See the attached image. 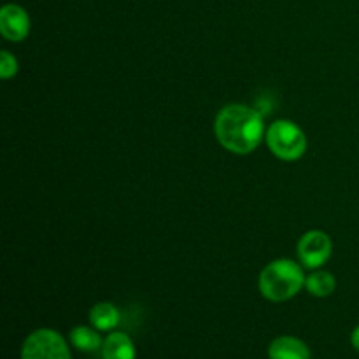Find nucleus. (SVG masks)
Instances as JSON below:
<instances>
[{"mask_svg": "<svg viewBox=\"0 0 359 359\" xmlns=\"http://www.w3.org/2000/svg\"><path fill=\"white\" fill-rule=\"evenodd\" d=\"M214 133L221 146L231 154L245 156L262 146L266 135L263 116L245 104H228L217 112Z\"/></svg>", "mask_w": 359, "mask_h": 359, "instance_id": "nucleus-1", "label": "nucleus"}, {"mask_svg": "<svg viewBox=\"0 0 359 359\" xmlns=\"http://www.w3.org/2000/svg\"><path fill=\"white\" fill-rule=\"evenodd\" d=\"M305 277V269L300 262L290 258L273 259L259 273V293L272 304H283L304 290Z\"/></svg>", "mask_w": 359, "mask_h": 359, "instance_id": "nucleus-2", "label": "nucleus"}, {"mask_svg": "<svg viewBox=\"0 0 359 359\" xmlns=\"http://www.w3.org/2000/svg\"><path fill=\"white\" fill-rule=\"evenodd\" d=\"M265 142L270 153L283 161H298L309 147L307 135L298 123L291 119H276L266 126Z\"/></svg>", "mask_w": 359, "mask_h": 359, "instance_id": "nucleus-3", "label": "nucleus"}, {"mask_svg": "<svg viewBox=\"0 0 359 359\" xmlns=\"http://www.w3.org/2000/svg\"><path fill=\"white\" fill-rule=\"evenodd\" d=\"M21 359H72L69 342L51 328H39L25 339Z\"/></svg>", "mask_w": 359, "mask_h": 359, "instance_id": "nucleus-4", "label": "nucleus"}, {"mask_svg": "<svg viewBox=\"0 0 359 359\" xmlns=\"http://www.w3.org/2000/svg\"><path fill=\"white\" fill-rule=\"evenodd\" d=\"M297 252L298 262L304 265V269H323L333 255V242L326 231L309 230L298 241Z\"/></svg>", "mask_w": 359, "mask_h": 359, "instance_id": "nucleus-5", "label": "nucleus"}, {"mask_svg": "<svg viewBox=\"0 0 359 359\" xmlns=\"http://www.w3.org/2000/svg\"><path fill=\"white\" fill-rule=\"evenodd\" d=\"M30 16L18 4H6L0 9V34L9 42H23L30 34Z\"/></svg>", "mask_w": 359, "mask_h": 359, "instance_id": "nucleus-6", "label": "nucleus"}, {"mask_svg": "<svg viewBox=\"0 0 359 359\" xmlns=\"http://www.w3.org/2000/svg\"><path fill=\"white\" fill-rule=\"evenodd\" d=\"M311 349L304 340L291 335H280L269 346L270 359H311Z\"/></svg>", "mask_w": 359, "mask_h": 359, "instance_id": "nucleus-7", "label": "nucleus"}, {"mask_svg": "<svg viewBox=\"0 0 359 359\" xmlns=\"http://www.w3.org/2000/svg\"><path fill=\"white\" fill-rule=\"evenodd\" d=\"M102 359H135L137 349L130 335L123 332H111L104 339L100 349Z\"/></svg>", "mask_w": 359, "mask_h": 359, "instance_id": "nucleus-8", "label": "nucleus"}, {"mask_svg": "<svg viewBox=\"0 0 359 359\" xmlns=\"http://www.w3.org/2000/svg\"><path fill=\"white\" fill-rule=\"evenodd\" d=\"M121 323V312L111 302H98L90 311V325L98 332H112Z\"/></svg>", "mask_w": 359, "mask_h": 359, "instance_id": "nucleus-9", "label": "nucleus"}, {"mask_svg": "<svg viewBox=\"0 0 359 359\" xmlns=\"http://www.w3.org/2000/svg\"><path fill=\"white\" fill-rule=\"evenodd\" d=\"M100 333L102 332H98L93 326H74L69 333V342L77 351H83V353H97L104 346V339L100 337Z\"/></svg>", "mask_w": 359, "mask_h": 359, "instance_id": "nucleus-10", "label": "nucleus"}, {"mask_svg": "<svg viewBox=\"0 0 359 359\" xmlns=\"http://www.w3.org/2000/svg\"><path fill=\"white\" fill-rule=\"evenodd\" d=\"M305 290L316 298H328L335 293L337 279L328 270H311V273L305 277Z\"/></svg>", "mask_w": 359, "mask_h": 359, "instance_id": "nucleus-11", "label": "nucleus"}, {"mask_svg": "<svg viewBox=\"0 0 359 359\" xmlns=\"http://www.w3.org/2000/svg\"><path fill=\"white\" fill-rule=\"evenodd\" d=\"M18 70H20L18 58L11 51H6V49H4V51L0 53V77H2L4 81H7L11 79V77L16 76Z\"/></svg>", "mask_w": 359, "mask_h": 359, "instance_id": "nucleus-12", "label": "nucleus"}, {"mask_svg": "<svg viewBox=\"0 0 359 359\" xmlns=\"http://www.w3.org/2000/svg\"><path fill=\"white\" fill-rule=\"evenodd\" d=\"M351 344H353L354 349L359 353V325L353 330V333H351Z\"/></svg>", "mask_w": 359, "mask_h": 359, "instance_id": "nucleus-13", "label": "nucleus"}]
</instances>
